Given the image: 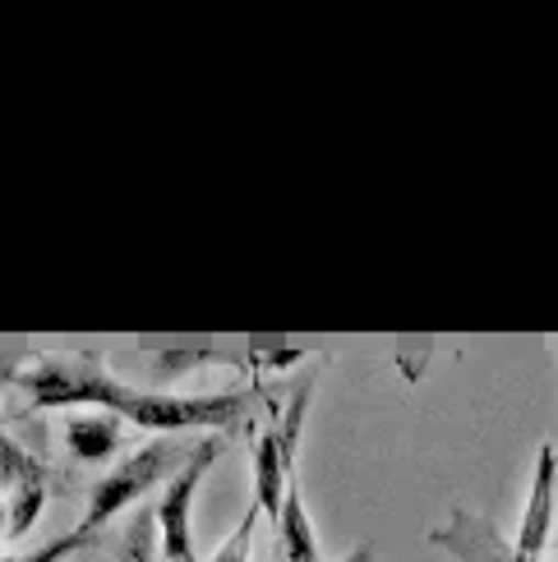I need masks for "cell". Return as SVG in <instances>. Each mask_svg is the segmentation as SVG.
<instances>
[{
    "mask_svg": "<svg viewBox=\"0 0 558 562\" xmlns=\"http://www.w3.org/2000/svg\"><path fill=\"white\" fill-rule=\"evenodd\" d=\"M194 457V442H180V438H157V442H148V448H138L134 457H125L115 471L107 475V480H98V488H92V498H88V512H83V521L65 535V540H56V544H46L42 553H33V558H19V562H60L65 553H75L79 544H88L92 535H98L115 512H125V507H134L138 498L148 494V488L157 484V480H171L185 461Z\"/></svg>",
    "mask_w": 558,
    "mask_h": 562,
    "instance_id": "obj_1",
    "label": "cell"
},
{
    "mask_svg": "<svg viewBox=\"0 0 558 562\" xmlns=\"http://www.w3.org/2000/svg\"><path fill=\"white\" fill-rule=\"evenodd\" d=\"M102 411L130 419L153 434H185V429H231L249 411V392H208V396H176V392H144L125 383H107Z\"/></svg>",
    "mask_w": 558,
    "mask_h": 562,
    "instance_id": "obj_2",
    "label": "cell"
},
{
    "mask_svg": "<svg viewBox=\"0 0 558 562\" xmlns=\"http://www.w3.org/2000/svg\"><path fill=\"white\" fill-rule=\"evenodd\" d=\"M111 373L98 356H46L19 373V387L33 411L52 406H102Z\"/></svg>",
    "mask_w": 558,
    "mask_h": 562,
    "instance_id": "obj_3",
    "label": "cell"
},
{
    "mask_svg": "<svg viewBox=\"0 0 558 562\" xmlns=\"http://www.w3.org/2000/svg\"><path fill=\"white\" fill-rule=\"evenodd\" d=\"M226 452L222 438H203L194 442V457L180 465V471L167 480L157 498V549L167 562H199L194 558V535H190V507H194V494H199V480L208 475V465Z\"/></svg>",
    "mask_w": 558,
    "mask_h": 562,
    "instance_id": "obj_4",
    "label": "cell"
},
{
    "mask_svg": "<svg viewBox=\"0 0 558 562\" xmlns=\"http://www.w3.org/2000/svg\"><path fill=\"white\" fill-rule=\"evenodd\" d=\"M554 503H558V448L554 442H540L536 452V475H531V494L517 521V558L522 562H540L549 535H554Z\"/></svg>",
    "mask_w": 558,
    "mask_h": 562,
    "instance_id": "obj_5",
    "label": "cell"
},
{
    "mask_svg": "<svg viewBox=\"0 0 558 562\" xmlns=\"http://www.w3.org/2000/svg\"><path fill=\"white\" fill-rule=\"evenodd\" d=\"M295 480V465L287 461L282 452V438H277V425L259 438V448H254V507L264 512V517H282V503H287V488Z\"/></svg>",
    "mask_w": 558,
    "mask_h": 562,
    "instance_id": "obj_6",
    "label": "cell"
},
{
    "mask_svg": "<svg viewBox=\"0 0 558 562\" xmlns=\"http://www.w3.org/2000/svg\"><path fill=\"white\" fill-rule=\"evenodd\" d=\"M429 540L453 549L461 562H522L517 549L503 544L499 535L476 517V512H453V526L448 530H429Z\"/></svg>",
    "mask_w": 558,
    "mask_h": 562,
    "instance_id": "obj_7",
    "label": "cell"
},
{
    "mask_svg": "<svg viewBox=\"0 0 558 562\" xmlns=\"http://www.w3.org/2000/svg\"><path fill=\"white\" fill-rule=\"evenodd\" d=\"M65 448L75 452V461H107L121 448V415L111 411H88L65 419Z\"/></svg>",
    "mask_w": 558,
    "mask_h": 562,
    "instance_id": "obj_8",
    "label": "cell"
},
{
    "mask_svg": "<svg viewBox=\"0 0 558 562\" xmlns=\"http://www.w3.org/2000/svg\"><path fill=\"white\" fill-rule=\"evenodd\" d=\"M277 544H282V558H287V562H323L319 535H314L310 512H305V494H300L295 480H291V488H287L282 517H277Z\"/></svg>",
    "mask_w": 558,
    "mask_h": 562,
    "instance_id": "obj_9",
    "label": "cell"
},
{
    "mask_svg": "<svg viewBox=\"0 0 558 562\" xmlns=\"http://www.w3.org/2000/svg\"><path fill=\"white\" fill-rule=\"evenodd\" d=\"M5 503H10V544H14V540H23V535H29V530L37 526V517H42V507H46V475L19 484Z\"/></svg>",
    "mask_w": 558,
    "mask_h": 562,
    "instance_id": "obj_10",
    "label": "cell"
},
{
    "mask_svg": "<svg viewBox=\"0 0 558 562\" xmlns=\"http://www.w3.org/2000/svg\"><path fill=\"white\" fill-rule=\"evenodd\" d=\"M37 475H46V471L19 448V442H14L5 429H0V494L10 498L19 484H29V480H37Z\"/></svg>",
    "mask_w": 558,
    "mask_h": 562,
    "instance_id": "obj_11",
    "label": "cell"
},
{
    "mask_svg": "<svg viewBox=\"0 0 558 562\" xmlns=\"http://www.w3.org/2000/svg\"><path fill=\"white\" fill-rule=\"evenodd\" d=\"M157 512H138L125 530V544L115 553V562H157Z\"/></svg>",
    "mask_w": 558,
    "mask_h": 562,
    "instance_id": "obj_12",
    "label": "cell"
},
{
    "mask_svg": "<svg viewBox=\"0 0 558 562\" xmlns=\"http://www.w3.org/2000/svg\"><path fill=\"white\" fill-rule=\"evenodd\" d=\"M259 517H264V512L249 503V512L241 517V526L213 549V562H249V540H254V526H259Z\"/></svg>",
    "mask_w": 558,
    "mask_h": 562,
    "instance_id": "obj_13",
    "label": "cell"
},
{
    "mask_svg": "<svg viewBox=\"0 0 558 562\" xmlns=\"http://www.w3.org/2000/svg\"><path fill=\"white\" fill-rule=\"evenodd\" d=\"M19 364H23L19 356H0V396H5V387H10V383H19V373H23Z\"/></svg>",
    "mask_w": 558,
    "mask_h": 562,
    "instance_id": "obj_14",
    "label": "cell"
},
{
    "mask_svg": "<svg viewBox=\"0 0 558 562\" xmlns=\"http://www.w3.org/2000/svg\"><path fill=\"white\" fill-rule=\"evenodd\" d=\"M5 544H10V503L0 498V558H5Z\"/></svg>",
    "mask_w": 558,
    "mask_h": 562,
    "instance_id": "obj_15",
    "label": "cell"
},
{
    "mask_svg": "<svg viewBox=\"0 0 558 562\" xmlns=\"http://www.w3.org/2000/svg\"><path fill=\"white\" fill-rule=\"evenodd\" d=\"M554 553H558V535H554Z\"/></svg>",
    "mask_w": 558,
    "mask_h": 562,
    "instance_id": "obj_16",
    "label": "cell"
},
{
    "mask_svg": "<svg viewBox=\"0 0 558 562\" xmlns=\"http://www.w3.org/2000/svg\"><path fill=\"white\" fill-rule=\"evenodd\" d=\"M277 562H287V558H277Z\"/></svg>",
    "mask_w": 558,
    "mask_h": 562,
    "instance_id": "obj_17",
    "label": "cell"
},
{
    "mask_svg": "<svg viewBox=\"0 0 558 562\" xmlns=\"http://www.w3.org/2000/svg\"><path fill=\"white\" fill-rule=\"evenodd\" d=\"M554 448H558V442H554Z\"/></svg>",
    "mask_w": 558,
    "mask_h": 562,
    "instance_id": "obj_18",
    "label": "cell"
}]
</instances>
